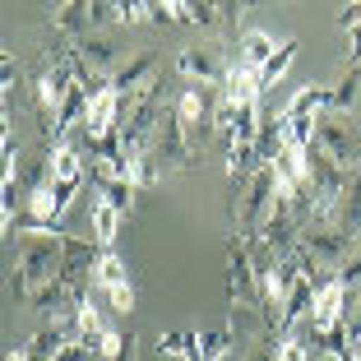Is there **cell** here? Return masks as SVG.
Returning a JSON list of instances; mask_svg holds the SVG:
<instances>
[{"label": "cell", "instance_id": "obj_1", "mask_svg": "<svg viewBox=\"0 0 361 361\" xmlns=\"http://www.w3.org/2000/svg\"><path fill=\"white\" fill-rule=\"evenodd\" d=\"M61 274H65V232L19 236V241H14V259H10V292H14V301H28L32 292L61 283Z\"/></svg>", "mask_w": 361, "mask_h": 361}, {"label": "cell", "instance_id": "obj_2", "mask_svg": "<svg viewBox=\"0 0 361 361\" xmlns=\"http://www.w3.org/2000/svg\"><path fill=\"white\" fill-rule=\"evenodd\" d=\"M245 14H250V5H236V0H200V5L195 0H176V23H195V28L213 32L218 47H232L245 37L241 32Z\"/></svg>", "mask_w": 361, "mask_h": 361}, {"label": "cell", "instance_id": "obj_3", "mask_svg": "<svg viewBox=\"0 0 361 361\" xmlns=\"http://www.w3.org/2000/svg\"><path fill=\"white\" fill-rule=\"evenodd\" d=\"M144 158L158 167V176H176V171H190L195 167V144H190V135L180 130V121H176V106H162V121H158V130H153V144H149V153Z\"/></svg>", "mask_w": 361, "mask_h": 361}, {"label": "cell", "instance_id": "obj_4", "mask_svg": "<svg viewBox=\"0 0 361 361\" xmlns=\"http://www.w3.org/2000/svg\"><path fill=\"white\" fill-rule=\"evenodd\" d=\"M171 106H176L180 130L190 135L195 153H204V144H209V139H218V130H213V111H218V97H213V88L185 84L176 97H171Z\"/></svg>", "mask_w": 361, "mask_h": 361}, {"label": "cell", "instance_id": "obj_5", "mask_svg": "<svg viewBox=\"0 0 361 361\" xmlns=\"http://www.w3.org/2000/svg\"><path fill=\"white\" fill-rule=\"evenodd\" d=\"M88 180V153L84 144H75V139H61L51 149V200H56V213L65 218V209H70V200L79 195V185Z\"/></svg>", "mask_w": 361, "mask_h": 361}, {"label": "cell", "instance_id": "obj_6", "mask_svg": "<svg viewBox=\"0 0 361 361\" xmlns=\"http://www.w3.org/2000/svg\"><path fill=\"white\" fill-rule=\"evenodd\" d=\"M315 149L329 153L343 171H357L361 167V126H352L338 111H324L315 121Z\"/></svg>", "mask_w": 361, "mask_h": 361}, {"label": "cell", "instance_id": "obj_7", "mask_svg": "<svg viewBox=\"0 0 361 361\" xmlns=\"http://www.w3.org/2000/svg\"><path fill=\"white\" fill-rule=\"evenodd\" d=\"M227 301H232V310H259V274L236 232L227 236Z\"/></svg>", "mask_w": 361, "mask_h": 361}, {"label": "cell", "instance_id": "obj_8", "mask_svg": "<svg viewBox=\"0 0 361 361\" xmlns=\"http://www.w3.org/2000/svg\"><path fill=\"white\" fill-rule=\"evenodd\" d=\"M301 250H306V255L315 259L319 269L338 274V269L352 259L357 241H352V236L343 232V227H306V232H301Z\"/></svg>", "mask_w": 361, "mask_h": 361}, {"label": "cell", "instance_id": "obj_9", "mask_svg": "<svg viewBox=\"0 0 361 361\" xmlns=\"http://www.w3.org/2000/svg\"><path fill=\"white\" fill-rule=\"evenodd\" d=\"M176 70H180V79H190V84H200V88H223L232 61H227L223 47H185V51L176 56Z\"/></svg>", "mask_w": 361, "mask_h": 361}, {"label": "cell", "instance_id": "obj_10", "mask_svg": "<svg viewBox=\"0 0 361 361\" xmlns=\"http://www.w3.org/2000/svg\"><path fill=\"white\" fill-rule=\"evenodd\" d=\"M158 84H162V79H158V56H153V51H135L116 75H111V93H116L121 102L149 93V88H158Z\"/></svg>", "mask_w": 361, "mask_h": 361}, {"label": "cell", "instance_id": "obj_11", "mask_svg": "<svg viewBox=\"0 0 361 361\" xmlns=\"http://www.w3.org/2000/svg\"><path fill=\"white\" fill-rule=\"evenodd\" d=\"M93 0H70L61 10H51V32L61 42H84L88 32H93Z\"/></svg>", "mask_w": 361, "mask_h": 361}, {"label": "cell", "instance_id": "obj_12", "mask_svg": "<svg viewBox=\"0 0 361 361\" xmlns=\"http://www.w3.org/2000/svg\"><path fill=\"white\" fill-rule=\"evenodd\" d=\"M348 287L334 278L329 287H319V297H315V310H310V319L301 324V329H334V324H343L348 319Z\"/></svg>", "mask_w": 361, "mask_h": 361}, {"label": "cell", "instance_id": "obj_13", "mask_svg": "<svg viewBox=\"0 0 361 361\" xmlns=\"http://www.w3.org/2000/svg\"><path fill=\"white\" fill-rule=\"evenodd\" d=\"M287 149V121L283 111H264L259 121V135H255V153H259V167H274Z\"/></svg>", "mask_w": 361, "mask_h": 361}, {"label": "cell", "instance_id": "obj_14", "mask_svg": "<svg viewBox=\"0 0 361 361\" xmlns=\"http://www.w3.org/2000/svg\"><path fill=\"white\" fill-rule=\"evenodd\" d=\"M88 180L97 185V200H102V204H111V209H116L121 218H130V213H135V200H139V185H135V180L102 176V171H88Z\"/></svg>", "mask_w": 361, "mask_h": 361}, {"label": "cell", "instance_id": "obj_15", "mask_svg": "<svg viewBox=\"0 0 361 361\" xmlns=\"http://www.w3.org/2000/svg\"><path fill=\"white\" fill-rule=\"evenodd\" d=\"M329 111V84H306L292 93V102L283 106V116L287 121H319Z\"/></svg>", "mask_w": 361, "mask_h": 361}, {"label": "cell", "instance_id": "obj_16", "mask_svg": "<svg viewBox=\"0 0 361 361\" xmlns=\"http://www.w3.org/2000/svg\"><path fill=\"white\" fill-rule=\"evenodd\" d=\"M278 47H283V42H274L269 32L250 28V32L241 37V42H236V61H241V65H250V70H264V65L278 56Z\"/></svg>", "mask_w": 361, "mask_h": 361}, {"label": "cell", "instance_id": "obj_17", "mask_svg": "<svg viewBox=\"0 0 361 361\" xmlns=\"http://www.w3.org/2000/svg\"><path fill=\"white\" fill-rule=\"evenodd\" d=\"M121 223H126V218H121L111 204H102V200L88 209V227H93V241L102 245V250H111V241L121 236Z\"/></svg>", "mask_w": 361, "mask_h": 361}, {"label": "cell", "instance_id": "obj_18", "mask_svg": "<svg viewBox=\"0 0 361 361\" xmlns=\"http://www.w3.org/2000/svg\"><path fill=\"white\" fill-rule=\"evenodd\" d=\"M357 93H361V70H357V65H348L338 84H329V111H338V116H352Z\"/></svg>", "mask_w": 361, "mask_h": 361}, {"label": "cell", "instance_id": "obj_19", "mask_svg": "<svg viewBox=\"0 0 361 361\" xmlns=\"http://www.w3.org/2000/svg\"><path fill=\"white\" fill-rule=\"evenodd\" d=\"M70 324H75V334H79L84 343H97V338L106 334V329H102V315H97L93 301H79V306L70 310Z\"/></svg>", "mask_w": 361, "mask_h": 361}, {"label": "cell", "instance_id": "obj_20", "mask_svg": "<svg viewBox=\"0 0 361 361\" xmlns=\"http://www.w3.org/2000/svg\"><path fill=\"white\" fill-rule=\"evenodd\" d=\"M97 287H102V292H111V287H130L126 259H121L116 250H102V259H97Z\"/></svg>", "mask_w": 361, "mask_h": 361}, {"label": "cell", "instance_id": "obj_21", "mask_svg": "<svg viewBox=\"0 0 361 361\" xmlns=\"http://www.w3.org/2000/svg\"><path fill=\"white\" fill-rule=\"evenodd\" d=\"M292 61H297V42H283V47H278V56L264 65V70H259V84H264V88H274L278 79L287 75V65H292Z\"/></svg>", "mask_w": 361, "mask_h": 361}, {"label": "cell", "instance_id": "obj_22", "mask_svg": "<svg viewBox=\"0 0 361 361\" xmlns=\"http://www.w3.org/2000/svg\"><path fill=\"white\" fill-rule=\"evenodd\" d=\"M190 348H195V334L190 329H167L158 338V352H167V357H190Z\"/></svg>", "mask_w": 361, "mask_h": 361}, {"label": "cell", "instance_id": "obj_23", "mask_svg": "<svg viewBox=\"0 0 361 361\" xmlns=\"http://www.w3.org/2000/svg\"><path fill=\"white\" fill-rule=\"evenodd\" d=\"M278 361H315V352L301 334H287V338H278Z\"/></svg>", "mask_w": 361, "mask_h": 361}, {"label": "cell", "instance_id": "obj_24", "mask_svg": "<svg viewBox=\"0 0 361 361\" xmlns=\"http://www.w3.org/2000/svg\"><path fill=\"white\" fill-rule=\"evenodd\" d=\"M338 283L348 287V292H357V287H361V245L352 250V259H348V264L338 269Z\"/></svg>", "mask_w": 361, "mask_h": 361}, {"label": "cell", "instance_id": "obj_25", "mask_svg": "<svg viewBox=\"0 0 361 361\" xmlns=\"http://www.w3.org/2000/svg\"><path fill=\"white\" fill-rule=\"evenodd\" d=\"M106 301H111V310L130 315V310H135V287H111V292H106Z\"/></svg>", "mask_w": 361, "mask_h": 361}, {"label": "cell", "instance_id": "obj_26", "mask_svg": "<svg viewBox=\"0 0 361 361\" xmlns=\"http://www.w3.org/2000/svg\"><path fill=\"white\" fill-rule=\"evenodd\" d=\"M338 23H343V28H357V23H361V5H348V10L338 14Z\"/></svg>", "mask_w": 361, "mask_h": 361}, {"label": "cell", "instance_id": "obj_27", "mask_svg": "<svg viewBox=\"0 0 361 361\" xmlns=\"http://www.w3.org/2000/svg\"><path fill=\"white\" fill-rule=\"evenodd\" d=\"M357 361H361V338H357Z\"/></svg>", "mask_w": 361, "mask_h": 361}, {"label": "cell", "instance_id": "obj_28", "mask_svg": "<svg viewBox=\"0 0 361 361\" xmlns=\"http://www.w3.org/2000/svg\"><path fill=\"white\" fill-rule=\"evenodd\" d=\"M357 126H361V121H357Z\"/></svg>", "mask_w": 361, "mask_h": 361}, {"label": "cell", "instance_id": "obj_29", "mask_svg": "<svg viewBox=\"0 0 361 361\" xmlns=\"http://www.w3.org/2000/svg\"><path fill=\"white\" fill-rule=\"evenodd\" d=\"M357 171H361V167H357Z\"/></svg>", "mask_w": 361, "mask_h": 361}]
</instances>
